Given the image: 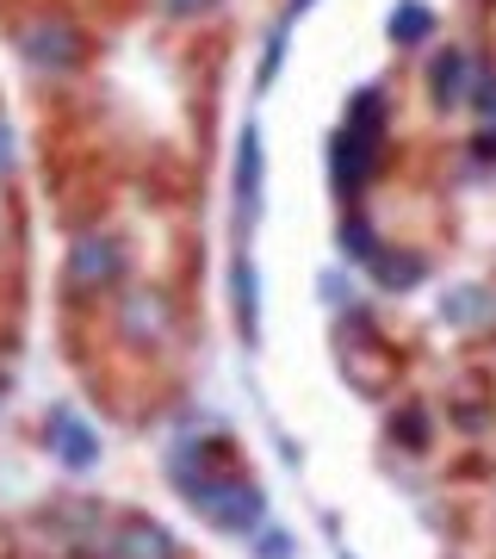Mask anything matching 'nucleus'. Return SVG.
Returning <instances> with one entry per match:
<instances>
[{
	"label": "nucleus",
	"instance_id": "nucleus-5",
	"mask_svg": "<svg viewBox=\"0 0 496 559\" xmlns=\"http://www.w3.org/2000/svg\"><path fill=\"white\" fill-rule=\"evenodd\" d=\"M50 441H57L62 466H75V473H87L99 460V436L75 417V411H57V417H50Z\"/></svg>",
	"mask_w": 496,
	"mask_h": 559
},
{
	"label": "nucleus",
	"instance_id": "nucleus-15",
	"mask_svg": "<svg viewBox=\"0 0 496 559\" xmlns=\"http://www.w3.org/2000/svg\"><path fill=\"white\" fill-rule=\"evenodd\" d=\"M0 175H13V131L0 124Z\"/></svg>",
	"mask_w": 496,
	"mask_h": 559
},
{
	"label": "nucleus",
	"instance_id": "nucleus-2",
	"mask_svg": "<svg viewBox=\"0 0 496 559\" xmlns=\"http://www.w3.org/2000/svg\"><path fill=\"white\" fill-rule=\"evenodd\" d=\"M20 50L32 69H50V75H69V69H81V57H87V44H81V32L69 20H57V13H38V20L20 32Z\"/></svg>",
	"mask_w": 496,
	"mask_h": 559
},
{
	"label": "nucleus",
	"instance_id": "nucleus-3",
	"mask_svg": "<svg viewBox=\"0 0 496 559\" xmlns=\"http://www.w3.org/2000/svg\"><path fill=\"white\" fill-rule=\"evenodd\" d=\"M124 274V255L112 237H81L69 249V293H106Z\"/></svg>",
	"mask_w": 496,
	"mask_h": 559
},
{
	"label": "nucleus",
	"instance_id": "nucleus-4",
	"mask_svg": "<svg viewBox=\"0 0 496 559\" xmlns=\"http://www.w3.org/2000/svg\"><path fill=\"white\" fill-rule=\"evenodd\" d=\"M106 559H174V540L149 516H119V528L106 535Z\"/></svg>",
	"mask_w": 496,
	"mask_h": 559
},
{
	"label": "nucleus",
	"instance_id": "nucleus-10",
	"mask_svg": "<svg viewBox=\"0 0 496 559\" xmlns=\"http://www.w3.org/2000/svg\"><path fill=\"white\" fill-rule=\"evenodd\" d=\"M348 131H366V138H378V131H385V100H378V94H360L354 112H348Z\"/></svg>",
	"mask_w": 496,
	"mask_h": 559
},
{
	"label": "nucleus",
	"instance_id": "nucleus-1",
	"mask_svg": "<svg viewBox=\"0 0 496 559\" xmlns=\"http://www.w3.org/2000/svg\"><path fill=\"white\" fill-rule=\"evenodd\" d=\"M174 479L186 485V503H193V510L211 522V528H230V535H255V522L267 516V498H261V485L237 479V473H186V466H174Z\"/></svg>",
	"mask_w": 496,
	"mask_h": 559
},
{
	"label": "nucleus",
	"instance_id": "nucleus-7",
	"mask_svg": "<svg viewBox=\"0 0 496 559\" xmlns=\"http://www.w3.org/2000/svg\"><path fill=\"white\" fill-rule=\"evenodd\" d=\"M373 143L366 131H341L336 138V187L341 193H360V180L373 175Z\"/></svg>",
	"mask_w": 496,
	"mask_h": 559
},
{
	"label": "nucleus",
	"instance_id": "nucleus-8",
	"mask_svg": "<svg viewBox=\"0 0 496 559\" xmlns=\"http://www.w3.org/2000/svg\"><path fill=\"white\" fill-rule=\"evenodd\" d=\"M465 75H472L465 50H440V57H435V75H428V81H435V100H440V106H453L459 94H465Z\"/></svg>",
	"mask_w": 496,
	"mask_h": 559
},
{
	"label": "nucleus",
	"instance_id": "nucleus-11",
	"mask_svg": "<svg viewBox=\"0 0 496 559\" xmlns=\"http://www.w3.org/2000/svg\"><path fill=\"white\" fill-rule=\"evenodd\" d=\"M373 261H378V280H385V286H416L422 280L416 255H373Z\"/></svg>",
	"mask_w": 496,
	"mask_h": 559
},
{
	"label": "nucleus",
	"instance_id": "nucleus-9",
	"mask_svg": "<svg viewBox=\"0 0 496 559\" xmlns=\"http://www.w3.org/2000/svg\"><path fill=\"white\" fill-rule=\"evenodd\" d=\"M428 32H435V13H428V7H397L391 13V38L397 44H422Z\"/></svg>",
	"mask_w": 496,
	"mask_h": 559
},
{
	"label": "nucleus",
	"instance_id": "nucleus-16",
	"mask_svg": "<svg viewBox=\"0 0 496 559\" xmlns=\"http://www.w3.org/2000/svg\"><path fill=\"white\" fill-rule=\"evenodd\" d=\"M341 559H354V554H341Z\"/></svg>",
	"mask_w": 496,
	"mask_h": 559
},
{
	"label": "nucleus",
	"instance_id": "nucleus-13",
	"mask_svg": "<svg viewBox=\"0 0 496 559\" xmlns=\"http://www.w3.org/2000/svg\"><path fill=\"white\" fill-rule=\"evenodd\" d=\"M218 0H161V13H174V20H193V13H211Z\"/></svg>",
	"mask_w": 496,
	"mask_h": 559
},
{
	"label": "nucleus",
	"instance_id": "nucleus-14",
	"mask_svg": "<svg viewBox=\"0 0 496 559\" xmlns=\"http://www.w3.org/2000/svg\"><path fill=\"white\" fill-rule=\"evenodd\" d=\"M477 112L496 124V81H484V87H477Z\"/></svg>",
	"mask_w": 496,
	"mask_h": 559
},
{
	"label": "nucleus",
	"instance_id": "nucleus-6",
	"mask_svg": "<svg viewBox=\"0 0 496 559\" xmlns=\"http://www.w3.org/2000/svg\"><path fill=\"white\" fill-rule=\"evenodd\" d=\"M161 336H168V299H161V293H137V299H124V342L156 348Z\"/></svg>",
	"mask_w": 496,
	"mask_h": 559
},
{
	"label": "nucleus",
	"instance_id": "nucleus-12",
	"mask_svg": "<svg viewBox=\"0 0 496 559\" xmlns=\"http://www.w3.org/2000/svg\"><path fill=\"white\" fill-rule=\"evenodd\" d=\"M341 242H348V255H360V261H373V255H378V249H373V230H366V218H348Z\"/></svg>",
	"mask_w": 496,
	"mask_h": 559
}]
</instances>
